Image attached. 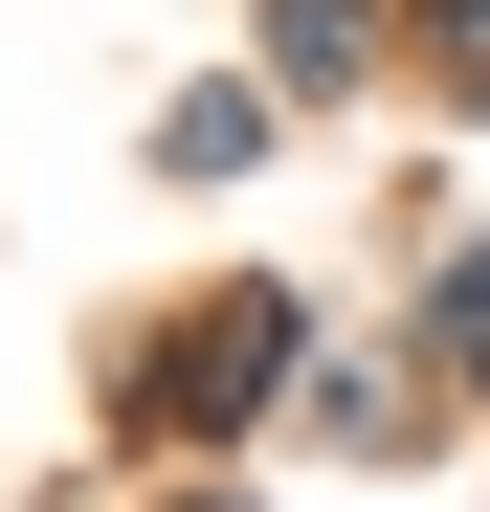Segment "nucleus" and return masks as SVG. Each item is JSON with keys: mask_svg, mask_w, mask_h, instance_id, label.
Segmentation results:
<instances>
[{"mask_svg": "<svg viewBox=\"0 0 490 512\" xmlns=\"http://www.w3.org/2000/svg\"><path fill=\"white\" fill-rule=\"evenodd\" d=\"M446 312H468V357H490V268H468V290H446Z\"/></svg>", "mask_w": 490, "mask_h": 512, "instance_id": "obj_1", "label": "nucleus"}, {"mask_svg": "<svg viewBox=\"0 0 490 512\" xmlns=\"http://www.w3.org/2000/svg\"><path fill=\"white\" fill-rule=\"evenodd\" d=\"M468 67H490V0H468Z\"/></svg>", "mask_w": 490, "mask_h": 512, "instance_id": "obj_2", "label": "nucleus"}]
</instances>
